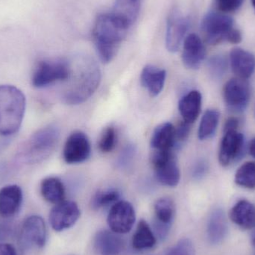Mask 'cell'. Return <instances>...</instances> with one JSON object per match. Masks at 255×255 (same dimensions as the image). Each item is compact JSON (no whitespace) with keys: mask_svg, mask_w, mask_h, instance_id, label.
I'll list each match as a JSON object with an SVG mask.
<instances>
[{"mask_svg":"<svg viewBox=\"0 0 255 255\" xmlns=\"http://www.w3.org/2000/svg\"><path fill=\"white\" fill-rule=\"evenodd\" d=\"M129 28L113 13H103L97 17L93 40L102 62L109 64L115 58Z\"/></svg>","mask_w":255,"mask_h":255,"instance_id":"obj_1","label":"cell"},{"mask_svg":"<svg viewBox=\"0 0 255 255\" xmlns=\"http://www.w3.org/2000/svg\"><path fill=\"white\" fill-rule=\"evenodd\" d=\"M23 93L12 85H0V134L10 136L18 131L25 115Z\"/></svg>","mask_w":255,"mask_h":255,"instance_id":"obj_2","label":"cell"},{"mask_svg":"<svg viewBox=\"0 0 255 255\" xmlns=\"http://www.w3.org/2000/svg\"><path fill=\"white\" fill-rule=\"evenodd\" d=\"M60 130L55 125H49L33 133L19 148V160L27 164L40 163L47 158L56 148Z\"/></svg>","mask_w":255,"mask_h":255,"instance_id":"obj_3","label":"cell"},{"mask_svg":"<svg viewBox=\"0 0 255 255\" xmlns=\"http://www.w3.org/2000/svg\"><path fill=\"white\" fill-rule=\"evenodd\" d=\"M101 81V73L95 62L83 59L78 64L77 76L71 88L64 95V103L79 105L94 94Z\"/></svg>","mask_w":255,"mask_h":255,"instance_id":"obj_4","label":"cell"},{"mask_svg":"<svg viewBox=\"0 0 255 255\" xmlns=\"http://www.w3.org/2000/svg\"><path fill=\"white\" fill-rule=\"evenodd\" d=\"M234 28V20L220 12L211 11L204 16L201 30L204 39L210 45H217L227 41L231 31Z\"/></svg>","mask_w":255,"mask_h":255,"instance_id":"obj_5","label":"cell"},{"mask_svg":"<svg viewBox=\"0 0 255 255\" xmlns=\"http://www.w3.org/2000/svg\"><path fill=\"white\" fill-rule=\"evenodd\" d=\"M70 76L71 68L65 61H40L33 74L32 84L35 88H44L55 82L67 80Z\"/></svg>","mask_w":255,"mask_h":255,"instance_id":"obj_6","label":"cell"},{"mask_svg":"<svg viewBox=\"0 0 255 255\" xmlns=\"http://www.w3.org/2000/svg\"><path fill=\"white\" fill-rule=\"evenodd\" d=\"M151 163L156 178L160 184L169 187L178 185L181 173L173 151H154Z\"/></svg>","mask_w":255,"mask_h":255,"instance_id":"obj_7","label":"cell"},{"mask_svg":"<svg viewBox=\"0 0 255 255\" xmlns=\"http://www.w3.org/2000/svg\"><path fill=\"white\" fill-rule=\"evenodd\" d=\"M223 97L229 110L237 113L244 112L251 97L250 84L241 78L230 79L225 85Z\"/></svg>","mask_w":255,"mask_h":255,"instance_id":"obj_8","label":"cell"},{"mask_svg":"<svg viewBox=\"0 0 255 255\" xmlns=\"http://www.w3.org/2000/svg\"><path fill=\"white\" fill-rule=\"evenodd\" d=\"M46 228L44 220L39 216H31L24 222L19 243L24 250L42 249L46 244Z\"/></svg>","mask_w":255,"mask_h":255,"instance_id":"obj_9","label":"cell"},{"mask_svg":"<svg viewBox=\"0 0 255 255\" xmlns=\"http://www.w3.org/2000/svg\"><path fill=\"white\" fill-rule=\"evenodd\" d=\"M91 154L89 138L84 132L77 130L67 138L63 150V157L69 164L83 163Z\"/></svg>","mask_w":255,"mask_h":255,"instance_id":"obj_10","label":"cell"},{"mask_svg":"<svg viewBox=\"0 0 255 255\" xmlns=\"http://www.w3.org/2000/svg\"><path fill=\"white\" fill-rule=\"evenodd\" d=\"M135 220L134 208L131 204L127 201H118L111 208L107 221L112 232L120 235L130 232Z\"/></svg>","mask_w":255,"mask_h":255,"instance_id":"obj_11","label":"cell"},{"mask_svg":"<svg viewBox=\"0 0 255 255\" xmlns=\"http://www.w3.org/2000/svg\"><path fill=\"white\" fill-rule=\"evenodd\" d=\"M190 25V19L179 10L171 12L166 23V46L169 52L179 50Z\"/></svg>","mask_w":255,"mask_h":255,"instance_id":"obj_12","label":"cell"},{"mask_svg":"<svg viewBox=\"0 0 255 255\" xmlns=\"http://www.w3.org/2000/svg\"><path fill=\"white\" fill-rule=\"evenodd\" d=\"M80 217L77 204L71 201H63L56 204L49 214V223L54 230L61 232L76 224Z\"/></svg>","mask_w":255,"mask_h":255,"instance_id":"obj_13","label":"cell"},{"mask_svg":"<svg viewBox=\"0 0 255 255\" xmlns=\"http://www.w3.org/2000/svg\"><path fill=\"white\" fill-rule=\"evenodd\" d=\"M244 148V136L238 130L224 133L220 143L219 161L223 166L232 164L241 157Z\"/></svg>","mask_w":255,"mask_h":255,"instance_id":"obj_14","label":"cell"},{"mask_svg":"<svg viewBox=\"0 0 255 255\" xmlns=\"http://www.w3.org/2000/svg\"><path fill=\"white\" fill-rule=\"evenodd\" d=\"M206 55V49L202 39L196 34H190L184 39L182 62L187 68L196 70L200 67Z\"/></svg>","mask_w":255,"mask_h":255,"instance_id":"obj_15","label":"cell"},{"mask_svg":"<svg viewBox=\"0 0 255 255\" xmlns=\"http://www.w3.org/2000/svg\"><path fill=\"white\" fill-rule=\"evenodd\" d=\"M154 210L157 233L164 238L175 218V204L170 198H160L154 203Z\"/></svg>","mask_w":255,"mask_h":255,"instance_id":"obj_16","label":"cell"},{"mask_svg":"<svg viewBox=\"0 0 255 255\" xmlns=\"http://www.w3.org/2000/svg\"><path fill=\"white\" fill-rule=\"evenodd\" d=\"M22 202V191L19 186L3 187L0 190V215L4 218L13 217L19 211Z\"/></svg>","mask_w":255,"mask_h":255,"instance_id":"obj_17","label":"cell"},{"mask_svg":"<svg viewBox=\"0 0 255 255\" xmlns=\"http://www.w3.org/2000/svg\"><path fill=\"white\" fill-rule=\"evenodd\" d=\"M94 247L98 255H119L124 250V244L118 234L102 230L94 238Z\"/></svg>","mask_w":255,"mask_h":255,"instance_id":"obj_18","label":"cell"},{"mask_svg":"<svg viewBox=\"0 0 255 255\" xmlns=\"http://www.w3.org/2000/svg\"><path fill=\"white\" fill-rule=\"evenodd\" d=\"M150 145L154 151H173L176 145V129L170 123L156 127L151 135Z\"/></svg>","mask_w":255,"mask_h":255,"instance_id":"obj_19","label":"cell"},{"mask_svg":"<svg viewBox=\"0 0 255 255\" xmlns=\"http://www.w3.org/2000/svg\"><path fill=\"white\" fill-rule=\"evenodd\" d=\"M232 70L238 78L247 79L255 70V58L253 54L241 48H235L230 52Z\"/></svg>","mask_w":255,"mask_h":255,"instance_id":"obj_20","label":"cell"},{"mask_svg":"<svg viewBox=\"0 0 255 255\" xmlns=\"http://www.w3.org/2000/svg\"><path fill=\"white\" fill-rule=\"evenodd\" d=\"M166 79V70L154 65H146L141 73L140 83L151 97H155L163 91Z\"/></svg>","mask_w":255,"mask_h":255,"instance_id":"obj_21","label":"cell"},{"mask_svg":"<svg viewBox=\"0 0 255 255\" xmlns=\"http://www.w3.org/2000/svg\"><path fill=\"white\" fill-rule=\"evenodd\" d=\"M202 95L198 91H192L180 100L178 109L183 121L192 124L197 120L202 109Z\"/></svg>","mask_w":255,"mask_h":255,"instance_id":"obj_22","label":"cell"},{"mask_svg":"<svg viewBox=\"0 0 255 255\" xmlns=\"http://www.w3.org/2000/svg\"><path fill=\"white\" fill-rule=\"evenodd\" d=\"M228 231L227 220L223 210L217 209L213 211L210 216L207 229L209 242L214 245L220 244L227 236Z\"/></svg>","mask_w":255,"mask_h":255,"instance_id":"obj_23","label":"cell"},{"mask_svg":"<svg viewBox=\"0 0 255 255\" xmlns=\"http://www.w3.org/2000/svg\"><path fill=\"white\" fill-rule=\"evenodd\" d=\"M230 219L234 223L244 229L255 228V208L247 200L238 202L230 211Z\"/></svg>","mask_w":255,"mask_h":255,"instance_id":"obj_24","label":"cell"},{"mask_svg":"<svg viewBox=\"0 0 255 255\" xmlns=\"http://www.w3.org/2000/svg\"><path fill=\"white\" fill-rule=\"evenodd\" d=\"M40 193L45 200L52 204H58L65 199V187L59 178L48 177L42 181Z\"/></svg>","mask_w":255,"mask_h":255,"instance_id":"obj_25","label":"cell"},{"mask_svg":"<svg viewBox=\"0 0 255 255\" xmlns=\"http://www.w3.org/2000/svg\"><path fill=\"white\" fill-rule=\"evenodd\" d=\"M141 0H116L112 13L129 27L137 19Z\"/></svg>","mask_w":255,"mask_h":255,"instance_id":"obj_26","label":"cell"},{"mask_svg":"<svg viewBox=\"0 0 255 255\" xmlns=\"http://www.w3.org/2000/svg\"><path fill=\"white\" fill-rule=\"evenodd\" d=\"M155 244L156 238L151 228L145 220H141L132 238V247L134 250H144L152 248Z\"/></svg>","mask_w":255,"mask_h":255,"instance_id":"obj_27","label":"cell"},{"mask_svg":"<svg viewBox=\"0 0 255 255\" xmlns=\"http://www.w3.org/2000/svg\"><path fill=\"white\" fill-rule=\"evenodd\" d=\"M220 118V112L214 109L206 111L204 114L198 132V136L201 140L209 139L215 134Z\"/></svg>","mask_w":255,"mask_h":255,"instance_id":"obj_28","label":"cell"},{"mask_svg":"<svg viewBox=\"0 0 255 255\" xmlns=\"http://www.w3.org/2000/svg\"><path fill=\"white\" fill-rule=\"evenodd\" d=\"M235 183L245 188L255 189V162H247L238 169L235 174Z\"/></svg>","mask_w":255,"mask_h":255,"instance_id":"obj_29","label":"cell"},{"mask_svg":"<svg viewBox=\"0 0 255 255\" xmlns=\"http://www.w3.org/2000/svg\"><path fill=\"white\" fill-rule=\"evenodd\" d=\"M120 196L121 195L119 192L115 189L101 190L97 192L95 196L93 197L91 205L94 209H100V208L109 206L112 204L116 203L119 200Z\"/></svg>","mask_w":255,"mask_h":255,"instance_id":"obj_30","label":"cell"},{"mask_svg":"<svg viewBox=\"0 0 255 255\" xmlns=\"http://www.w3.org/2000/svg\"><path fill=\"white\" fill-rule=\"evenodd\" d=\"M118 142V133L115 128L110 126L105 128L99 139L98 146L103 153H109L115 149Z\"/></svg>","mask_w":255,"mask_h":255,"instance_id":"obj_31","label":"cell"},{"mask_svg":"<svg viewBox=\"0 0 255 255\" xmlns=\"http://www.w3.org/2000/svg\"><path fill=\"white\" fill-rule=\"evenodd\" d=\"M136 148L133 144H128L123 149L117 160V166L120 169L127 170L133 164L136 157Z\"/></svg>","mask_w":255,"mask_h":255,"instance_id":"obj_32","label":"cell"},{"mask_svg":"<svg viewBox=\"0 0 255 255\" xmlns=\"http://www.w3.org/2000/svg\"><path fill=\"white\" fill-rule=\"evenodd\" d=\"M166 255H196L194 246L190 239L184 238L168 251Z\"/></svg>","mask_w":255,"mask_h":255,"instance_id":"obj_33","label":"cell"},{"mask_svg":"<svg viewBox=\"0 0 255 255\" xmlns=\"http://www.w3.org/2000/svg\"><path fill=\"white\" fill-rule=\"evenodd\" d=\"M210 73L214 77H220L224 73L226 69V63L224 58L220 55L214 56L208 61Z\"/></svg>","mask_w":255,"mask_h":255,"instance_id":"obj_34","label":"cell"},{"mask_svg":"<svg viewBox=\"0 0 255 255\" xmlns=\"http://www.w3.org/2000/svg\"><path fill=\"white\" fill-rule=\"evenodd\" d=\"M244 0H214L216 7L223 13H230L238 10Z\"/></svg>","mask_w":255,"mask_h":255,"instance_id":"obj_35","label":"cell"},{"mask_svg":"<svg viewBox=\"0 0 255 255\" xmlns=\"http://www.w3.org/2000/svg\"><path fill=\"white\" fill-rule=\"evenodd\" d=\"M190 125L191 124L183 121L178 125L176 129V144L184 142L188 138L190 132Z\"/></svg>","mask_w":255,"mask_h":255,"instance_id":"obj_36","label":"cell"},{"mask_svg":"<svg viewBox=\"0 0 255 255\" xmlns=\"http://www.w3.org/2000/svg\"><path fill=\"white\" fill-rule=\"evenodd\" d=\"M240 126L239 120L235 118H231L226 121L224 126V133L229 131H234L238 130Z\"/></svg>","mask_w":255,"mask_h":255,"instance_id":"obj_37","label":"cell"},{"mask_svg":"<svg viewBox=\"0 0 255 255\" xmlns=\"http://www.w3.org/2000/svg\"><path fill=\"white\" fill-rule=\"evenodd\" d=\"M241 40H242V34H241V31L240 30L234 28L228 37L227 41L231 43H234V44H237V43H241Z\"/></svg>","mask_w":255,"mask_h":255,"instance_id":"obj_38","label":"cell"},{"mask_svg":"<svg viewBox=\"0 0 255 255\" xmlns=\"http://www.w3.org/2000/svg\"><path fill=\"white\" fill-rule=\"evenodd\" d=\"M0 255H17L16 250L9 244H0Z\"/></svg>","mask_w":255,"mask_h":255,"instance_id":"obj_39","label":"cell"},{"mask_svg":"<svg viewBox=\"0 0 255 255\" xmlns=\"http://www.w3.org/2000/svg\"><path fill=\"white\" fill-rule=\"evenodd\" d=\"M206 165L205 164V163L199 162L193 169V176L196 178H201L206 172Z\"/></svg>","mask_w":255,"mask_h":255,"instance_id":"obj_40","label":"cell"},{"mask_svg":"<svg viewBox=\"0 0 255 255\" xmlns=\"http://www.w3.org/2000/svg\"><path fill=\"white\" fill-rule=\"evenodd\" d=\"M11 139L9 136H4V137L0 138V154L8 146L10 143Z\"/></svg>","mask_w":255,"mask_h":255,"instance_id":"obj_41","label":"cell"},{"mask_svg":"<svg viewBox=\"0 0 255 255\" xmlns=\"http://www.w3.org/2000/svg\"><path fill=\"white\" fill-rule=\"evenodd\" d=\"M250 152L251 155L255 158V138L250 142Z\"/></svg>","mask_w":255,"mask_h":255,"instance_id":"obj_42","label":"cell"},{"mask_svg":"<svg viewBox=\"0 0 255 255\" xmlns=\"http://www.w3.org/2000/svg\"><path fill=\"white\" fill-rule=\"evenodd\" d=\"M252 243H253V245L255 247V230L253 232V235H252Z\"/></svg>","mask_w":255,"mask_h":255,"instance_id":"obj_43","label":"cell"},{"mask_svg":"<svg viewBox=\"0 0 255 255\" xmlns=\"http://www.w3.org/2000/svg\"><path fill=\"white\" fill-rule=\"evenodd\" d=\"M252 4H253V7H254L255 10V0H251Z\"/></svg>","mask_w":255,"mask_h":255,"instance_id":"obj_44","label":"cell"},{"mask_svg":"<svg viewBox=\"0 0 255 255\" xmlns=\"http://www.w3.org/2000/svg\"></svg>","mask_w":255,"mask_h":255,"instance_id":"obj_45","label":"cell"}]
</instances>
